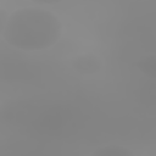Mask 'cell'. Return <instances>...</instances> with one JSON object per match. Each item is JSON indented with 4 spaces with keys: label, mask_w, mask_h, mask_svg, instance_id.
<instances>
[{
    "label": "cell",
    "mask_w": 156,
    "mask_h": 156,
    "mask_svg": "<svg viewBox=\"0 0 156 156\" xmlns=\"http://www.w3.org/2000/svg\"><path fill=\"white\" fill-rule=\"evenodd\" d=\"M9 16L10 15H7L4 9H0V33H4V29H5V26H6Z\"/></svg>",
    "instance_id": "obj_3"
},
{
    "label": "cell",
    "mask_w": 156,
    "mask_h": 156,
    "mask_svg": "<svg viewBox=\"0 0 156 156\" xmlns=\"http://www.w3.org/2000/svg\"><path fill=\"white\" fill-rule=\"evenodd\" d=\"M5 40L21 50H43L52 46L61 35L58 18L44 9H22L9 16Z\"/></svg>",
    "instance_id": "obj_1"
},
{
    "label": "cell",
    "mask_w": 156,
    "mask_h": 156,
    "mask_svg": "<svg viewBox=\"0 0 156 156\" xmlns=\"http://www.w3.org/2000/svg\"><path fill=\"white\" fill-rule=\"evenodd\" d=\"M91 156H134L128 149L122 146H105L96 150Z\"/></svg>",
    "instance_id": "obj_2"
}]
</instances>
